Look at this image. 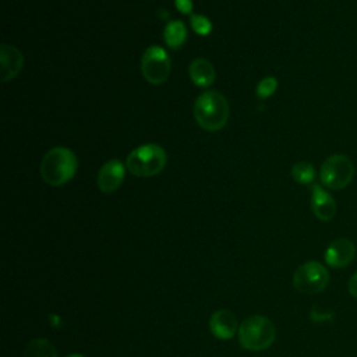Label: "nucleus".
I'll list each match as a JSON object with an SVG mask.
<instances>
[{
    "label": "nucleus",
    "mask_w": 357,
    "mask_h": 357,
    "mask_svg": "<svg viewBox=\"0 0 357 357\" xmlns=\"http://www.w3.org/2000/svg\"><path fill=\"white\" fill-rule=\"evenodd\" d=\"M276 88H278V79L275 77H265L264 79L259 81L257 86V96L259 99H266L271 95H273Z\"/></svg>",
    "instance_id": "18"
},
{
    "label": "nucleus",
    "mask_w": 357,
    "mask_h": 357,
    "mask_svg": "<svg viewBox=\"0 0 357 357\" xmlns=\"http://www.w3.org/2000/svg\"><path fill=\"white\" fill-rule=\"evenodd\" d=\"M356 257V245L349 238L333 240L325 251V262L331 268L339 269L347 266Z\"/></svg>",
    "instance_id": "9"
},
{
    "label": "nucleus",
    "mask_w": 357,
    "mask_h": 357,
    "mask_svg": "<svg viewBox=\"0 0 357 357\" xmlns=\"http://www.w3.org/2000/svg\"><path fill=\"white\" fill-rule=\"evenodd\" d=\"M190 24L195 33L205 36L212 31V22L205 17L199 14H191L190 15Z\"/></svg>",
    "instance_id": "17"
},
{
    "label": "nucleus",
    "mask_w": 357,
    "mask_h": 357,
    "mask_svg": "<svg viewBox=\"0 0 357 357\" xmlns=\"http://www.w3.org/2000/svg\"><path fill=\"white\" fill-rule=\"evenodd\" d=\"M22 357H57V351L50 340L38 337L25 346Z\"/></svg>",
    "instance_id": "15"
},
{
    "label": "nucleus",
    "mask_w": 357,
    "mask_h": 357,
    "mask_svg": "<svg viewBox=\"0 0 357 357\" xmlns=\"http://www.w3.org/2000/svg\"><path fill=\"white\" fill-rule=\"evenodd\" d=\"M328 283L329 272L317 261H308L300 265L293 275L294 289L304 294H318L326 289Z\"/></svg>",
    "instance_id": "6"
},
{
    "label": "nucleus",
    "mask_w": 357,
    "mask_h": 357,
    "mask_svg": "<svg viewBox=\"0 0 357 357\" xmlns=\"http://www.w3.org/2000/svg\"><path fill=\"white\" fill-rule=\"evenodd\" d=\"M78 167L75 153L66 146L49 149L40 163V176L49 185L59 187L68 183Z\"/></svg>",
    "instance_id": "1"
},
{
    "label": "nucleus",
    "mask_w": 357,
    "mask_h": 357,
    "mask_svg": "<svg viewBox=\"0 0 357 357\" xmlns=\"http://www.w3.org/2000/svg\"><path fill=\"white\" fill-rule=\"evenodd\" d=\"M66 357H85V356L78 354V353H74V354H68V356H66Z\"/></svg>",
    "instance_id": "21"
},
{
    "label": "nucleus",
    "mask_w": 357,
    "mask_h": 357,
    "mask_svg": "<svg viewBox=\"0 0 357 357\" xmlns=\"http://www.w3.org/2000/svg\"><path fill=\"white\" fill-rule=\"evenodd\" d=\"M126 167L119 159H110L102 165L98 172V187L102 192H113L116 191L124 181Z\"/></svg>",
    "instance_id": "8"
},
{
    "label": "nucleus",
    "mask_w": 357,
    "mask_h": 357,
    "mask_svg": "<svg viewBox=\"0 0 357 357\" xmlns=\"http://www.w3.org/2000/svg\"><path fill=\"white\" fill-rule=\"evenodd\" d=\"M187 38V28L183 21L174 20L166 24L163 31V39L165 43L172 49H178Z\"/></svg>",
    "instance_id": "14"
},
{
    "label": "nucleus",
    "mask_w": 357,
    "mask_h": 357,
    "mask_svg": "<svg viewBox=\"0 0 357 357\" xmlns=\"http://www.w3.org/2000/svg\"><path fill=\"white\" fill-rule=\"evenodd\" d=\"M190 78L197 86H209L215 81V67L206 59L198 57L188 67Z\"/></svg>",
    "instance_id": "13"
},
{
    "label": "nucleus",
    "mask_w": 357,
    "mask_h": 357,
    "mask_svg": "<svg viewBox=\"0 0 357 357\" xmlns=\"http://www.w3.org/2000/svg\"><path fill=\"white\" fill-rule=\"evenodd\" d=\"M291 176L300 184H311L315 180V169L310 162L300 160L293 165Z\"/></svg>",
    "instance_id": "16"
},
{
    "label": "nucleus",
    "mask_w": 357,
    "mask_h": 357,
    "mask_svg": "<svg viewBox=\"0 0 357 357\" xmlns=\"http://www.w3.org/2000/svg\"><path fill=\"white\" fill-rule=\"evenodd\" d=\"M174 6L183 14L192 13V0H174Z\"/></svg>",
    "instance_id": "19"
},
{
    "label": "nucleus",
    "mask_w": 357,
    "mask_h": 357,
    "mask_svg": "<svg viewBox=\"0 0 357 357\" xmlns=\"http://www.w3.org/2000/svg\"><path fill=\"white\" fill-rule=\"evenodd\" d=\"M142 77L152 85L163 84L170 74V57L160 46H149L141 59Z\"/></svg>",
    "instance_id": "7"
},
{
    "label": "nucleus",
    "mask_w": 357,
    "mask_h": 357,
    "mask_svg": "<svg viewBox=\"0 0 357 357\" xmlns=\"http://www.w3.org/2000/svg\"><path fill=\"white\" fill-rule=\"evenodd\" d=\"M347 290L349 293L357 298V272L354 275H351V278L349 279V283H347Z\"/></svg>",
    "instance_id": "20"
},
{
    "label": "nucleus",
    "mask_w": 357,
    "mask_h": 357,
    "mask_svg": "<svg viewBox=\"0 0 357 357\" xmlns=\"http://www.w3.org/2000/svg\"><path fill=\"white\" fill-rule=\"evenodd\" d=\"M311 209L319 220L328 222L336 215V201L325 188L314 184L311 187Z\"/></svg>",
    "instance_id": "10"
},
{
    "label": "nucleus",
    "mask_w": 357,
    "mask_h": 357,
    "mask_svg": "<svg viewBox=\"0 0 357 357\" xmlns=\"http://www.w3.org/2000/svg\"><path fill=\"white\" fill-rule=\"evenodd\" d=\"M194 117L198 126L206 131H219L229 119L227 99L218 91L199 95L194 103Z\"/></svg>",
    "instance_id": "2"
},
{
    "label": "nucleus",
    "mask_w": 357,
    "mask_h": 357,
    "mask_svg": "<svg viewBox=\"0 0 357 357\" xmlns=\"http://www.w3.org/2000/svg\"><path fill=\"white\" fill-rule=\"evenodd\" d=\"M167 155L160 145L145 144L128 153L126 166L128 172L137 177H152L165 169Z\"/></svg>",
    "instance_id": "4"
},
{
    "label": "nucleus",
    "mask_w": 357,
    "mask_h": 357,
    "mask_svg": "<svg viewBox=\"0 0 357 357\" xmlns=\"http://www.w3.org/2000/svg\"><path fill=\"white\" fill-rule=\"evenodd\" d=\"M354 176L353 162L344 155H332L319 169V180L329 190H342L350 184Z\"/></svg>",
    "instance_id": "5"
},
{
    "label": "nucleus",
    "mask_w": 357,
    "mask_h": 357,
    "mask_svg": "<svg viewBox=\"0 0 357 357\" xmlns=\"http://www.w3.org/2000/svg\"><path fill=\"white\" fill-rule=\"evenodd\" d=\"M0 64L1 81L7 82L21 71L24 66V56L17 47L3 43L0 47Z\"/></svg>",
    "instance_id": "12"
},
{
    "label": "nucleus",
    "mask_w": 357,
    "mask_h": 357,
    "mask_svg": "<svg viewBox=\"0 0 357 357\" xmlns=\"http://www.w3.org/2000/svg\"><path fill=\"white\" fill-rule=\"evenodd\" d=\"M276 337L273 322L264 315H251L238 326V342L243 349L261 351L272 346Z\"/></svg>",
    "instance_id": "3"
},
{
    "label": "nucleus",
    "mask_w": 357,
    "mask_h": 357,
    "mask_svg": "<svg viewBox=\"0 0 357 357\" xmlns=\"http://www.w3.org/2000/svg\"><path fill=\"white\" fill-rule=\"evenodd\" d=\"M209 331L220 340H229L237 331V318L229 310H218L209 318Z\"/></svg>",
    "instance_id": "11"
}]
</instances>
